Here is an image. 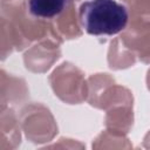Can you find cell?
<instances>
[{"label": "cell", "instance_id": "7a4b0ae2", "mask_svg": "<svg viewBox=\"0 0 150 150\" xmlns=\"http://www.w3.org/2000/svg\"><path fill=\"white\" fill-rule=\"evenodd\" d=\"M70 0H29V13L40 19L59 16L69 5Z\"/></svg>", "mask_w": 150, "mask_h": 150}, {"label": "cell", "instance_id": "6da1fadb", "mask_svg": "<svg viewBox=\"0 0 150 150\" xmlns=\"http://www.w3.org/2000/svg\"><path fill=\"white\" fill-rule=\"evenodd\" d=\"M82 28L90 35H116L129 20L128 9L115 0H88L80 6Z\"/></svg>", "mask_w": 150, "mask_h": 150}]
</instances>
